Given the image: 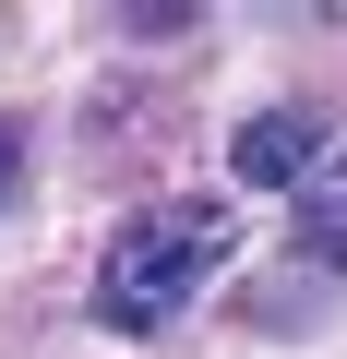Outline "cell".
I'll return each instance as SVG.
<instances>
[{
  "label": "cell",
  "instance_id": "4",
  "mask_svg": "<svg viewBox=\"0 0 347 359\" xmlns=\"http://www.w3.org/2000/svg\"><path fill=\"white\" fill-rule=\"evenodd\" d=\"M13 168H25V144H13V120H0V204H13Z\"/></svg>",
  "mask_w": 347,
  "mask_h": 359
},
{
  "label": "cell",
  "instance_id": "1",
  "mask_svg": "<svg viewBox=\"0 0 347 359\" xmlns=\"http://www.w3.org/2000/svg\"><path fill=\"white\" fill-rule=\"evenodd\" d=\"M228 252H240V216H228L216 192H168V204L120 216V240H108V264H96V323H108V335H168V323L216 287Z\"/></svg>",
  "mask_w": 347,
  "mask_h": 359
},
{
  "label": "cell",
  "instance_id": "2",
  "mask_svg": "<svg viewBox=\"0 0 347 359\" xmlns=\"http://www.w3.org/2000/svg\"><path fill=\"white\" fill-rule=\"evenodd\" d=\"M228 168L252 180V192H299V180L323 168V132H311V108H275V120H252Z\"/></svg>",
  "mask_w": 347,
  "mask_h": 359
},
{
  "label": "cell",
  "instance_id": "3",
  "mask_svg": "<svg viewBox=\"0 0 347 359\" xmlns=\"http://www.w3.org/2000/svg\"><path fill=\"white\" fill-rule=\"evenodd\" d=\"M299 252L311 264H347V156H323L299 180Z\"/></svg>",
  "mask_w": 347,
  "mask_h": 359
}]
</instances>
